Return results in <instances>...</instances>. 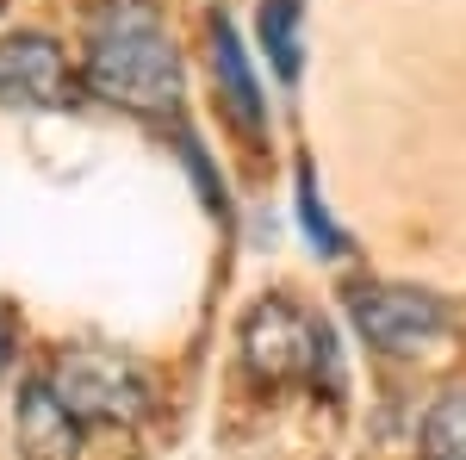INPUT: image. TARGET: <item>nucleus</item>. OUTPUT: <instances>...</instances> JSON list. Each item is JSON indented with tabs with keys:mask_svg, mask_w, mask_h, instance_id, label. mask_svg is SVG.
Listing matches in <instances>:
<instances>
[{
	"mask_svg": "<svg viewBox=\"0 0 466 460\" xmlns=\"http://www.w3.org/2000/svg\"><path fill=\"white\" fill-rule=\"evenodd\" d=\"M87 87L131 112H168L180 100V50L149 0H94Z\"/></svg>",
	"mask_w": 466,
	"mask_h": 460,
	"instance_id": "1",
	"label": "nucleus"
},
{
	"mask_svg": "<svg viewBox=\"0 0 466 460\" xmlns=\"http://www.w3.org/2000/svg\"><path fill=\"white\" fill-rule=\"evenodd\" d=\"M50 392L75 424H137L149 404L144 373L125 354H100V349L63 354L56 373H50Z\"/></svg>",
	"mask_w": 466,
	"mask_h": 460,
	"instance_id": "2",
	"label": "nucleus"
},
{
	"mask_svg": "<svg viewBox=\"0 0 466 460\" xmlns=\"http://www.w3.org/2000/svg\"><path fill=\"white\" fill-rule=\"evenodd\" d=\"M342 305H349V318L360 323V336L373 342V349H392V354H410L435 342V336H448V312L435 305L430 292H410V286H349L342 292Z\"/></svg>",
	"mask_w": 466,
	"mask_h": 460,
	"instance_id": "3",
	"label": "nucleus"
},
{
	"mask_svg": "<svg viewBox=\"0 0 466 460\" xmlns=\"http://www.w3.org/2000/svg\"><path fill=\"white\" fill-rule=\"evenodd\" d=\"M243 361H249L255 380H305L318 367L329 380V349H323V330L299 318L292 305H255V318L243 323Z\"/></svg>",
	"mask_w": 466,
	"mask_h": 460,
	"instance_id": "4",
	"label": "nucleus"
},
{
	"mask_svg": "<svg viewBox=\"0 0 466 460\" xmlns=\"http://www.w3.org/2000/svg\"><path fill=\"white\" fill-rule=\"evenodd\" d=\"M63 100H69V63H63L56 37H0V107H63Z\"/></svg>",
	"mask_w": 466,
	"mask_h": 460,
	"instance_id": "5",
	"label": "nucleus"
},
{
	"mask_svg": "<svg viewBox=\"0 0 466 460\" xmlns=\"http://www.w3.org/2000/svg\"><path fill=\"white\" fill-rule=\"evenodd\" d=\"M19 448H25V460H75L81 455V424L56 404V392L44 380L19 392Z\"/></svg>",
	"mask_w": 466,
	"mask_h": 460,
	"instance_id": "6",
	"label": "nucleus"
},
{
	"mask_svg": "<svg viewBox=\"0 0 466 460\" xmlns=\"http://www.w3.org/2000/svg\"><path fill=\"white\" fill-rule=\"evenodd\" d=\"M212 69H218L224 100H230V118L249 138H261V87H255V69L243 56V37L230 32V19H212Z\"/></svg>",
	"mask_w": 466,
	"mask_h": 460,
	"instance_id": "7",
	"label": "nucleus"
},
{
	"mask_svg": "<svg viewBox=\"0 0 466 460\" xmlns=\"http://www.w3.org/2000/svg\"><path fill=\"white\" fill-rule=\"evenodd\" d=\"M261 44L280 81H299L305 69V44H299V0H268L261 6Z\"/></svg>",
	"mask_w": 466,
	"mask_h": 460,
	"instance_id": "8",
	"label": "nucleus"
},
{
	"mask_svg": "<svg viewBox=\"0 0 466 460\" xmlns=\"http://www.w3.org/2000/svg\"><path fill=\"white\" fill-rule=\"evenodd\" d=\"M423 455L430 460H466V386L435 398L430 424H423Z\"/></svg>",
	"mask_w": 466,
	"mask_h": 460,
	"instance_id": "9",
	"label": "nucleus"
},
{
	"mask_svg": "<svg viewBox=\"0 0 466 460\" xmlns=\"http://www.w3.org/2000/svg\"><path fill=\"white\" fill-rule=\"evenodd\" d=\"M299 224L311 230V243L323 249V255H336L342 249V237L329 230V218H323V199H318V180L311 175H299Z\"/></svg>",
	"mask_w": 466,
	"mask_h": 460,
	"instance_id": "10",
	"label": "nucleus"
},
{
	"mask_svg": "<svg viewBox=\"0 0 466 460\" xmlns=\"http://www.w3.org/2000/svg\"><path fill=\"white\" fill-rule=\"evenodd\" d=\"M6 354H13V330H6V318H0V367H6Z\"/></svg>",
	"mask_w": 466,
	"mask_h": 460,
	"instance_id": "11",
	"label": "nucleus"
}]
</instances>
